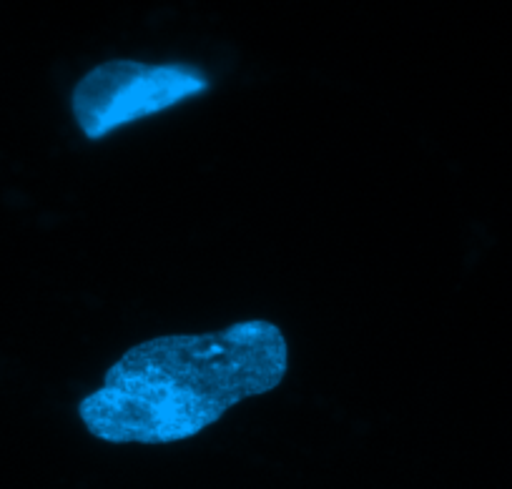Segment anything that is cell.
I'll return each instance as SVG.
<instances>
[{
	"label": "cell",
	"mask_w": 512,
	"mask_h": 489,
	"mask_svg": "<svg viewBox=\"0 0 512 489\" xmlns=\"http://www.w3.org/2000/svg\"><path fill=\"white\" fill-rule=\"evenodd\" d=\"M287 369V339L267 319L146 339L108 367L78 417L108 444L184 442L244 399L274 392Z\"/></svg>",
	"instance_id": "obj_1"
},
{
	"label": "cell",
	"mask_w": 512,
	"mask_h": 489,
	"mask_svg": "<svg viewBox=\"0 0 512 489\" xmlns=\"http://www.w3.org/2000/svg\"><path fill=\"white\" fill-rule=\"evenodd\" d=\"M209 88V78L186 63L156 66L118 58L91 68L76 83L71 108L83 136L101 141L116 128L156 116Z\"/></svg>",
	"instance_id": "obj_2"
}]
</instances>
